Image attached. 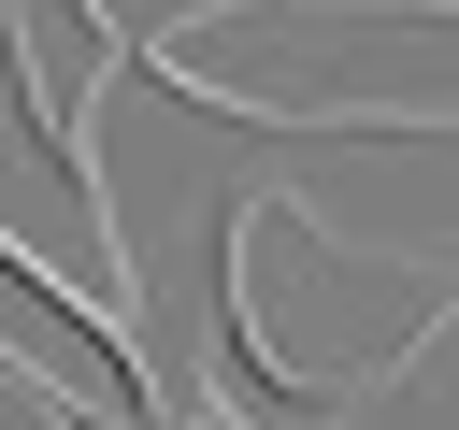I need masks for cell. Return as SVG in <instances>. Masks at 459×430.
<instances>
[{
  "label": "cell",
  "instance_id": "1",
  "mask_svg": "<svg viewBox=\"0 0 459 430\" xmlns=\"http://www.w3.org/2000/svg\"><path fill=\"white\" fill-rule=\"evenodd\" d=\"M215 301L244 315V358L273 387H373L387 358H416L402 330H373V301H459V258H402V244H344L316 201H230L215 229Z\"/></svg>",
  "mask_w": 459,
  "mask_h": 430
},
{
  "label": "cell",
  "instance_id": "2",
  "mask_svg": "<svg viewBox=\"0 0 459 430\" xmlns=\"http://www.w3.org/2000/svg\"><path fill=\"white\" fill-rule=\"evenodd\" d=\"M0 43H14L29 143L86 186V172H100V158H86V100H100V86H115V57H129V43H115V14H100V0H14V14H0Z\"/></svg>",
  "mask_w": 459,
  "mask_h": 430
}]
</instances>
